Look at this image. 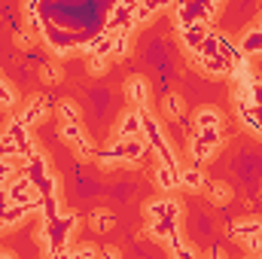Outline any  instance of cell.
I'll return each mask as SVG.
<instances>
[{
  "label": "cell",
  "mask_w": 262,
  "mask_h": 259,
  "mask_svg": "<svg viewBox=\"0 0 262 259\" xmlns=\"http://www.w3.org/2000/svg\"><path fill=\"white\" fill-rule=\"evenodd\" d=\"M34 28L46 37L52 52H73L92 46L110 28L113 3H28Z\"/></svg>",
  "instance_id": "cell-1"
},
{
  "label": "cell",
  "mask_w": 262,
  "mask_h": 259,
  "mask_svg": "<svg viewBox=\"0 0 262 259\" xmlns=\"http://www.w3.org/2000/svg\"><path fill=\"white\" fill-rule=\"evenodd\" d=\"M73 226H76L73 217H58V220H49V223H46V229H43V244H46V250H49L52 259L67 253V238H70Z\"/></svg>",
  "instance_id": "cell-2"
},
{
  "label": "cell",
  "mask_w": 262,
  "mask_h": 259,
  "mask_svg": "<svg viewBox=\"0 0 262 259\" xmlns=\"http://www.w3.org/2000/svg\"><path fill=\"white\" fill-rule=\"evenodd\" d=\"M143 153H146V140H143V137H131V140H119L116 146L101 149L98 159H101V162H116V159H125V162L131 159V162H137Z\"/></svg>",
  "instance_id": "cell-3"
},
{
  "label": "cell",
  "mask_w": 262,
  "mask_h": 259,
  "mask_svg": "<svg viewBox=\"0 0 262 259\" xmlns=\"http://www.w3.org/2000/svg\"><path fill=\"white\" fill-rule=\"evenodd\" d=\"M220 143V131H195V140H192V156L198 162L201 159H210L213 149Z\"/></svg>",
  "instance_id": "cell-4"
},
{
  "label": "cell",
  "mask_w": 262,
  "mask_h": 259,
  "mask_svg": "<svg viewBox=\"0 0 262 259\" xmlns=\"http://www.w3.org/2000/svg\"><path fill=\"white\" fill-rule=\"evenodd\" d=\"M46 110H49V98L43 95V98H37V101H34V104L25 110V116H21V125H25V128H28V125H34V122H37V119H40Z\"/></svg>",
  "instance_id": "cell-5"
},
{
  "label": "cell",
  "mask_w": 262,
  "mask_h": 259,
  "mask_svg": "<svg viewBox=\"0 0 262 259\" xmlns=\"http://www.w3.org/2000/svg\"><path fill=\"white\" fill-rule=\"evenodd\" d=\"M259 52H262V31L253 28V31H247L244 40H241V55H259Z\"/></svg>",
  "instance_id": "cell-6"
},
{
  "label": "cell",
  "mask_w": 262,
  "mask_h": 259,
  "mask_svg": "<svg viewBox=\"0 0 262 259\" xmlns=\"http://www.w3.org/2000/svg\"><path fill=\"white\" fill-rule=\"evenodd\" d=\"M195 131H220V113L216 110H198Z\"/></svg>",
  "instance_id": "cell-7"
},
{
  "label": "cell",
  "mask_w": 262,
  "mask_h": 259,
  "mask_svg": "<svg viewBox=\"0 0 262 259\" xmlns=\"http://www.w3.org/2000/svg\"><path fill=\"white\" fill-rule=\"evenodd\" d=\"M128 98L134 101V110H143V104H146V85L140 79H131L128 82Z\"/></svg>",
  "instance_id": "cell-8"
},
{
  "label": "cell",
  "mask_w": 262,
  "mask_h": 259,
  "mask_svg": "<svg viewBox=\"0 0 262 259\" xmlns=\"http://www.w3.org/2000/svg\"><path fill=\"white\" fill-rule=\"evenodd\" d=\"M180 183L189 186V189H198V186H204V177H201L198 168H189V171H180Z\"/></svg>",
  "instance_id": "cell-9"
},
{
  "label": "cell",
  "mask_w": 262,
  "mask_h": 259,
  "mask_svg": "<svg viewBox=\"0 0 262 259\" xmlns=\"http://www.w3.org/2000/svg\"><path fill=\"white\" fill-rule=\"evenodd\" d=\"M9 171H12V165H9V162H0V186L12 183V180H9Z\"/></svg>",
  "instance_id": "cell-10"
},
{
  "label": "cell",
  "mask_w": 262,
  "mask_h": 259,
  "mask_svg": "<svg viewBox=\"0 0 262 259\" xmlns=\"http://www.w3.org/2000/svg\"><path fill=\"white\" fill-rule=\"evenodd\" d=\"M168 110H171V113H174V116H177V113H183V101H180V98H174V95H171V98H168Z\"/></svg>",
  "instance_id": "cell-11"
},
{
  "label": "cell",
  "mask_w": 262,
  "mask_h": 259,
  "mask_svg": "<svg viewBox=\"0 0 262 259\" xmlns=\"http://www.w3.org/2000/svg\"><path fill=\"white\" fill-rule=\"evenodd\" d=\"M67 253H70V259H92V256H95L89 247H82V250H67Z\"/></svg>",
  "instance_id": "cell-12"
},
{
  "label": "cell",
  "mask_w": 262,
  "mask_h": 259,
  "mask_svg": "<svg viewBox=\"0 0 262 259\" xmlns=\"http://www.w3.org/2000/svg\"><path fill=\"white\" fill-rule=\"evenodd\" d=\"M95 226H98V229H107V226H110V217L98 213V217H95Z\"/></svg>",
  "instance_id": "cell-13"
},
{
  "label": "cell",
  "mask_w": 262,
  "mask_h": 259,
  "mask_svg": "<svg viewBox=\"0 0 262 259\" xmlns=\"http://www.w3.org/2000/svg\"><path fill=\"white\" fill-rule=\"evenodd\" d=\"M0 259H15L12 253H0Z\"/></svg>",
  "instance_id": "cell-14"
},
{
  "label": "cell",
  "mask_w": 262,
  "mask_h": 259,
  "mask_svg": "<svg viewBox=\"0 0 262 259\" xmlns=\"http://www.w3.org/2000/svg\"><path fill=\"white\" fill-rule=\"evenodd\" d=\"M55 259H70V253H61V256H55Z\"/></svg>",
  "instance_id": "cell-15"
}]
</instances>
